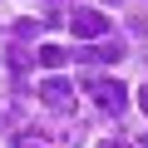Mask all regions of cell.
<instances>
[{"instance_id": "cell-5", "label": "cell", "mask_w": 148, "mask_h": 148, "mask_svg": "<svg viewBox=\"0 0 148 148\" xmlns=\"http://www.w3.org/2000/svg\"><path fill=\"white\" fill-rule=\"evenodd\" d=\"M35 59H40L45 69H59V64H69V49H59V45H40Z\"/></svg>"}, {"instance_id": "cell-7", "label": "cell", "mask_w": 148, "mask_h": 148, "mask_svg": "<svg viewBox=\"0 0 148 148\" xmlns=\"http://www.w3.org/2000/svg\"><path fill=\"white\" fill-rule=\"evenodd\" d=\"M138 104H143V114H148V84H143V94H138Z\"/></svg>"}, {"instance_id": "cell-6", "label": "cell", "mask_w": 148, "mask_h": 148, "mask_svg": "<svg viewBox=\"0 0 148 148\" xmlns=\"http://www.w3.org/2000/svg\"><path fill=\"white\" fill-rule=\"evenodd\" d=\"M99 148H133V143H123V138H104Z\"/></svg>"}, {"instance_id": "cell-9", "label": "cell", "mask_w": 148, "mask_h": 148, "mask_svg": "<svg viewBox=\"0 0 148 148\" xmlns=\"http://www.w3.org/2000/svg\"><path fill=\"white\" fill-rule=\"evenodd\" d=\"M143 148H148V133H143Z\"/></svg>"}, {"instance_id": "cell-2", "label": "cell", "mask_w": 148, "mask_h": 148, "mask_svg": "<svg viewBox=\"0 0 148 148\" xmlns=\"http://www.w3.org/2000/svg\"><path fill=\"white\" fill-rule=\"evenodd\" d=\"M64 20H69V35H79V40H104L109 35V15L104 10H89V5L84 10H69Z\"/></svg>"}, {"instance_id": "cell-1", "label": "cell", "mask_w": 148, "mask_h": 148, "mask_svg": "<svg viewBox=\"0 0 148 148\" xmlns=\"http://www.w3.org/2000/svg\"><path fill=\"white\" fill-rule=\"evenodd\" d=\"M84 89L99 99V109H109V114H123V104H128V89L119 84V79H104V74H84Z\"/></svg>"}, {"instance_id": "cell-8", "label": "cell", "mask_w": 148, "mask_h": 148, "mask_svg": "<svg viewBox=\"0 0 148 148\" xmlns=\"http://www.w3.org/2000/svg\"><path fill=\"white\" fill-rule=\"evenodd\" d=\"M20 148H40V143H20Z\"/></svg>"}, {"instance_id": "cell-3", "label": "cell", "mask_w": 148, "mask_h": 148, "mask_svg": "<svg viewBox=\"0 0 148 148\" xmlns=\"http://www.w3.org/2000/svg\"><path fill=\"white\" fill-rule=\"evenodd\" d=\"M128 49H123V40H114V35H104V40H89L74 59H84V64H119Z\"/></svg>"}, {"instance_id": "cell-4", "label": "cell", "mask_w": 148, "mask_h": 148, "mask_svg": "<svg viewBox=\"0 0 148 148\" xmlns=\"http://www.w3.org/2000/svg\"><path fill=\"white\" fill-rule=\"evenodd\" d=\"M40 99H45V109L69 114V109H74V84H69V79H59V74H49V79L40 84Z\"/></svg>"}]
</instances>
